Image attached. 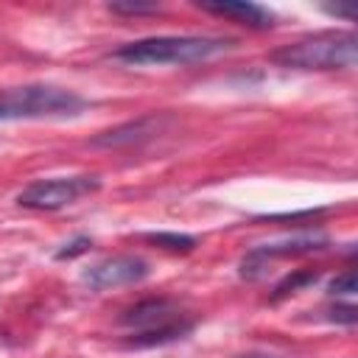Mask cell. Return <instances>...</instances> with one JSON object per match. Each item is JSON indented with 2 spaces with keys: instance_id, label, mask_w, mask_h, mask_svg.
<instances>
[{
  "instance_id": "1",
  "label": "cell",
  "mask_w": 358,
  "mask_h": 358,
  "mask_svg": "<svg viewBox=\"0 0 358 358\" xmlns=\"http://www.w3.org/2000/svg\"><path fill=\"white\" fill-rule=\"evenodd\" d=\"M232 42L221 36H148L137 42H126L117 50H112V59L134 67L148 64H199L207 62L224 50H229Z\"/></svg>"
},
{
  "instance_id": "2",
  "label": "cell",
  "mask_w": 358,
  "mask_h": 358,
  "mask_svg": "<svg viewBox=\"0 0 358 358\" xmlns=\"http://www.w3.org/2000/svg\"><path fill=\"white\" fill-rule=\"evenodd\" d=\"M268 59L294 70H350L358 62V36L352 31H324L288 42Z\"/></svg>"
},
{
  "instance_id": "3",
  "label": "cell",
  "mask_w": 358,
  "mask_h": 358,
  "mask_svg": "<svg viewBox=\"0 0 358 358\" xmlns=\"http://www.w3.org/2000/svg\"><path fill=\"white\" fill-rule=\"evenodd\" d=\"M87 101L53 84H22L0 90V120H64L78 117Z\"/></svg>"
},
{
  "instance_id": "4",
  "label": "cell",
  "mask_w": 358,
  "mask_h": 358,
  "mask_svg": "<svg viewBox=\"0 0 358 358\" xmlns=\"http://www.w3.org/2000/svg\"><path fill=\"white\" fill-rule=\"evenodd\" d=\"M101 187L98 176H53V179H36L28 187H22V193L17 196L20 207L28 210H59L67 207L73 201H78L81 196H90Z\"/></svg>"
},
{
  "instance_id": "5",
  "label": "cell",
  "mask_w": 358,
  "mask_h": 358,
  "mask_svg": "<svg viewBox=\"0 0 358 358\" xmlns=\"http://www.w3.org/2000/svg\"><path fill=\"white\" fill-rule=\"evenodd\" d=\"M148 263L143 257L134 255H115V257H103L98 263H92L81 280L92 288V291H109V288H123V285H134L140 280L148 277Z\"/></svg>"
},
{
  "instance_id": "6",
  "label": "cell",
  "mask_w": 358,
  "mask_h": 358,
  "mask_svg": "<svg viewBox=\"0 0 358 358\" xmlns=\"http://www.w3.org/2000/svg\"><path fill=\"white\" fill-rule=\"evenodd\" d=\"M327 246V238L322 235H299V238H285V241H277V243H263V246H255L243 260H241V277L246 280H257L268 260L274 257H294V255H308V252H319Z\"/></svg>"
},
{
  "instance_id": "7",
  "label": "cell",
  "mask_w": 358,
  "mask_h": 358,
  "mask_svg": "<svg viewBox=\"0 0 358 358\" xmlns=\"http://www.w3.org/2000/svg\"><path fill=\"white\" fill-rule=\"evenodd\" d=\"M199 6H201L204 11H210V14L229 17V20L241 22V25H246V28H255V31H266V28L274 25V14H271L268 8H263V6H257V3H243V0L210 3V0H204V3H199Z\"/></svg>"
},
{
  "instance_id": "8",
  "label": "cell",
  "mask_w": 358,
  "mask_h": 358,
  "mask_svg": "<svg viewBox=\"0 0 358 358\" xmlns=\"http://www.w3.org/2000/svg\"><path fill=\"white\" fill-rule=\"evenodd\" d=\"M176 319H182V316H179L173 302H168V299H145V302L129 308L120 316V324L137 327V330H151V327H159V324H168V322H176Z\"/></svg>"
},
{
  "instance_id": "9",
  "label": "cell",
  "mask_w": 358,
  "mask_h": 358,
  "mask_svg": "<svg viewBox=\"0 0 358 358\" xmlns=\"http://www.w3.org/2000/svg\"><path fill=\"white\" fill-rule=\"evenodd\" d=\"M159 123H162V117H157V115H145V117H137V120H131V123H123V126H117V129H109V131L98 134V137L92 140V145L117 148V145L140 143V140H145V137L157 134Z\"/></svg>"
},
{
  "instance_id": "10",
  "label": "cell",
  "mask_w": 358,
  "mask_h": 358,
  "mask_svg": "<svg viewBox=\"0 0 358 358\" xmlns=\"http://www.w3.org/2000/svg\"><path fill=\"white\" fill-rule=\"evenodd\" d=\"M190 330H193V322L190 319H176V322H168V324H159V327H151V330H137L126 341V347H157V344H168V341L185 338Z\"/></svg>"
},
{
  "instance_id": "11",
  "label": "cell",
  "mask_w": 358,
  "mask_h": 358,
  "mask_svg": "<svg viewBox=\"0 0 358 358\" xmlns=\"http://www.w3.org/2000/svg\"><path fill=\"white\" fill-rule=\"evenodd\" d=\"M145 241L157 243L159 249H168V252H193L196 249V238L179 235V232H148Z\"/></svg>"
},
{
  "instance_id": "12",
  "label": "cell",
  "mask_w": 358,
  "mask_h": 358,
  "mask_svg": "<svg viewBox=\"0 0 358 358\" xmlns=\"http://www.w3.org/2000/svg\"><path fill=\"white\" fill-rule=\"evenodd\" d=\"M316 280H319V271H296V274L285 277V280L274 288V299H280V296H285V294H294V291H299L302 285H310V282H316Z\"/></svg>"
},
{
  "instance_id": "13",
  "label": "cell",
  "mask_w": 358,
  "mask_h": 358,
  "mask_svg": "<svg viewBox=\"0 0 358 358\" xmlns=\"http://www.w3.org/2000/svg\"><path fill=\"white\" fill-rule=\"evenodd\" d=\"M109 11L126 14V17H137V14H157L159 6L157 3H109Z\"/></svg>"
},
{
  "instance_id": "14",
  "label": "cell",
  "mask_w": 358,
  "mask_h": 358,
  "mask_svg": "<svg viewBox=\"0 0 358 358\" xmlns=\"http://www.w3.org/2000/svg\"><path fill=\"white\" fill-rule=\"evenodd\" d=\"M92 246V241L87 238V235H76L73 241H67L59 252H56V260H70V257H76V255H81V252H87Z\"/></svg>"
},
{
  "instance_id": "15",
  "label": "cell",
  "mask_w": 358,
  "mask_h": 358,
  "mask_svg": "<svg viewBox=\"0 0 358 358\" xmlns=\"http://www.w3.org/2000/svg\"><path fill=\"white\" fill-rule=\"evenodd\" d=\"M355 288H358L355 271H344V274H338V277L330 282V294H333V296H352Z\"/></svg>"
},
{
  "instance_id": "16",
  "label": "cell",
  "mask_w": 358,
  "mask_h": 358,
  "mask_svg": "<svg viewBox=\"0 0 358 358\" xmlns=\"http://www.w3.org/2000/svg\"><path fill=\"white\" fill-rule=\"evenodd\" d=\"M330 319H333V322H344V324H355L358 310H355L352 302H350V305H336V308L330 310Z\"/></svg>"
},
{
  "instance_id": "17",
  "label": "cell",
  "mask_w": 358,
  "mask_h": 358,
  "mask_svg": "<svg viewBox=\"0 0 358 358\" xmlns=\"http://www.w3.org/2000/svg\"><path fill=\"white\" fill-rule=\"evenodd\" d=\"M324 11L333 14V17H344V20H352L355 17V11L350 6H324Z\"/></svg>"
},
{
  "instance_id": "18",
  "label": "cell",
  "mask_w": 358,
  "mask_h": 358,
  "mask_svg": "<svg viewBox=\"0 0 358 358\" xmlns=\"http://www.w3.org/2000/svg\"><path fill=\"white\" fill-rule=\"evenodd\" d=\"M243 358H274V355H243Z\"/></svg>"
}]
</instances>
